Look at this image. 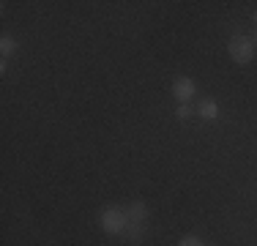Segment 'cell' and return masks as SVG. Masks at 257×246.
Returning a JSON list of instances; mask_svg holds the SVG:
<instances>
[{"label": "cell", "instance_id": "obj_1", "mask_svg": "<svg viewBox=\"0 0 257 246\" xmlns=\"http://www.w3.org/2000/svg\"><path fill=\"white\" fill-rule=\"evenodd\" d=\"M230 58H232V63H238V66H246V63H252L254 60V52H257V47H254V39H249V36H232L230 39Z\"/></svg>", "mask_w": 257, "mask_h": 246}, {"label": "cell", "instance_id": "obj_2", "mask_svg": "<svg viewBox=\"0 0 257 246\" xmlns=\"http://www.w3.org/2000/svg\"><path fill=\"white\" fill-rule=\"evenodd\" d=\"M101 230L109 232V235H120V232H126L128 227V216L126 211H120V208H107V211H101Z\"/></svg>", "mask_w": 257, "mask_h": 246}, {"label": "cell", "instance_id": "obj_3", "mask_svg": "<svg viewBox=\"0 0 257 246\" xmlns=\"http://www.w3.org/2000/svg\"><path fill=\"white\" fill-rule=\"evenodd\" d=\"M175 98H178V104H192L194 93H197V85H194L192 77H178L173 82V90H170Z\"/></svg>", "mask_w": 257, "mask_h": 246}, {"label": "cell", "instance_id": "obj_4", "mask_svg": "<svg viewBox=\"0 0 257 246\" xmlns=\"http://www.w3.org/2000/svg\"><path fill=\"white\" fill-rule=\"evenodd\" d=\"M126 216H128V224H143L148 219V205L143 200H134L132 205L126 208Z\"/></svg>", "mask_w": 257, "mask_h": 246}, {"label": "cell", "instance_id": "obj_5", "mask_svg": "<svg viewBox=\"0 0 257 246\" xmlns=\"http://www.w3.org/2000/svg\"><path fill=\"white\" fill-rule=\"evenodd\" d=\"M197 115L203 120H216L219 118V104L213 101V98H203V101H200V107H197Z\"/></svg>", "mask_w": 257, "mask_h": 246}, {"label": "cell", "instance_id": "obj_6", "mask_svg": "<svg viewBox=\"0 0 257 246\" xmlns=\"http://www.w3.org/2000/svg\"><path fill=\"white\" fill-rule=\"evenodd\" d=\"M143 238H145V224H128L126 227V241L140 243Z\"/></svg>", "mask_w": 257, "mask_h": 246}, {"label": "cell", "instance_id": "obj_7", "mask_svg": "<svg viewBox=\"0 0 257 246\" xmlns=\"http://www.w3.org/2000/svg\"><path fill=\"white\" fill-rule=\"evenodd\" d=\"M0 52H3V58H9V55L17 52V39H14V36L6 33L3 39H0Z\"/></svg>", "mask_w": 257, "mask_h": 246}, {"label": "cell", "instance_id": "obj_8", "mask_svg": "<svg viewBox=\"0 0 257 246\" xmlns=\"http://www.w3.org/2000/svg\"><path fill=\"white\" fill-rule=\"evenodd\" d=\"M192 104H178V109H175V118H178V120H189V118H192Z\"/></svg>", "mask_w": 257, "mask_h": 246}, {"label": "cell", "instance_id": "obj_9", "mask_svg": "<svg viewBox=\"0 0 257 246\" xmlns=\"http://www.w3.org/2000/svg\"><path fill=\"white\" fill-rule=\"evenodd\" d=\"M178 246H205V243L200 241L197 235H183L181 241H178Z\"/></svg>", "mask_w": 257, "mask_h": 246}, {"label": "cell", "instance_id": "obj_10", "mask_svg": "<svg viewBox=\"0 0 257 246\" xmlns=\"http://www.w3.org/2000/svg\"><path fill=\"white\" fill-rule=\"evenodd\" d=\"M252 20H254V25H257V11H254V14H252Z\"/></svg>", "mask_w": 257, "mask_h": 246}, {"label": "cell", "instance_id": "obj_11", "mask_svg": "<svg viewBox=\"0 0 257 246\" xmlns=\"http://www.w3.org/2000/svg\"><path fill=\"white\" fill-rule=\"evenodd\" d=\"M254 47H257V33H254Z\"/></svg>", "mask_w": 257, "mask_h": 246}]
</instances>
